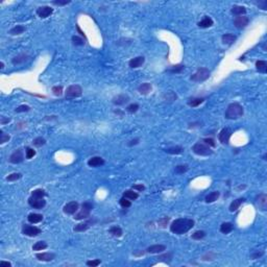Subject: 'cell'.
I'll use <instances>...</instances> for the list:
<instances>
[{
	"label": "cell",
	"mask_w": 267,
	"mask_h": 267,
	"mask_svg": "<svg viewBox=\"0 0 267 267\" xmlns=\"http://www.w3.org/2000/svg\"><path fill=\"white\" fill-rule=\"evenodd\" d=\"M52 3L54 5H66L68 3H70V0H55V1H52Z\"/></svg>",
	"instance_id": "53"
},
{
	"label": "cell",
	"mask_w": 267,
	"mask_h": 267,
	"mask_svg": "<svg viewBox=\"0 0 267 267\" xmlns=\"http://www.w3.org/2000/svg\"><path fill=\"white\" fill-rule=\"evenodd\" d=\"M213 20L211 19L210 17H208V16H204V18L201 21H199V22H198V24L197 25L199 26V27H201V28H208V27H211L213 25Z\"/></svg>",
	"instance_id": "23"
},
{
	"label": "cell",
	"mask_w": 267,
	"mask_h": 267,
	"mask_svg": "<svg viewBox=\"0 0 267 267\" xmlns=\"http://www.w3.org/2000/svg\"><path fill=\"white\" fill-rule=\"evenodd\" d=\"M138 110H139V104L138 103H132V104H129L128 107L126 108V111L128 112L129 114L136 113V112H137Z\"/></svg>",
	"instance_id": "44"
},
{
	"label": "cell",
	"mask_w": 267,
	"mask_h": 267,
	"mask_svg": "<svg viewBox=\"0 0 267 267\" xmlns=\"http://www.w3.org/2000/svg\"><path fill=\"white\" fill-rule=\"evenodd\" d=\"M123 197L128 198L129 200H135L139 197V194L137 193V192H134L133 190H126L123 193Z\"/></svg>",
	"instance_id": "34"
},
{
	"label": "cell",
	"mask_w": 267,
	"mask_h": 267,
	"mask_svg": "<svg viewBox=\"0 0 267 267\" xmlns=\"http://www.w3.org/2000/svg\"><path fill=\"white\" fill-rule=\"evenodd\" d=\"M110 234L111 235H113L114 237H121V236H122V234H123V232H122V229L121 228H119V226H112V228L110 229Z\"/></svg>",
	"instance_id": "33"
},
{
	"label": "cell",
	"mask_w": 267,
	"mask_h": 267,
	"mask_svg": "<svg viewBox=\"0 0 267 267\" xmlns=\"http://www.w3.org/2000/svg\"><path fill=\"white\" fill-rule=\"evenodd\" d=\"M23 234L25 236H28V237H36L39 234H41V229L37 228V226L33 225H24L23 229H22Z\"/></svg>",
	"instance_id": "8"
},
{
	"label": "cell",
	"mask_w": 267,
	"mask_h": 267,
	"mask_svg": "<svg viewBox=\"0 0 267 267\" xmlns=\"http://www.w3.org/2000/svg\"><path fill=\"white\" fill-rule=\"evenodd\" d=\"M23 160H24V154L21 148L15 150L10 157V162L12 164H19L21 162H23Z\"/></svg>",
	"instance_id": "9"
},
{
	"label": "cell",
	"mask_w": 267,
	"mask_h": 267,
	"mask_svg": "<svg viewBox=\"0 0 267 267\" xmlns=\"http://www.w3.org/2000/svg\"><path fill=\"white\" fill-rule=\"evenodd\" d=\"M45 195H46V193L43 189H36V190H33V193H32V196L39 197V198H44Z\"/></svg>",
	"instance_id": "39"
},
{
	"label": "cell",
	"mask_w": 267,
	"mask_h": 267,
	"mask_svg": "<svg viewBox=\"0 0 267 267\" xmlns=\"http://www.w3.org/2000/svg\"><path fill=\"white\" fill-rule=\"evenodd\" d=\"M90 226H91V222H83V223H78V224H76L75 226H74L73 231L74 232H85L87 231Z\"/></svg>",
	"instance_id": "27"
},
{
	"label": "cell",
	"mask_w": 267,
	"mask_h": 267,
	"mask_svg": "<svg viewBox=\"0 0 267 267\" xmlns=\"http://www.w3.org/2000/svg\"><path fill=\"white\" fill-rule=\"evenodd\" d=\"M192 150H193V153L195 154H198V156H210V154H213V150L211 149L210 146H208V145H206L204 143H200V142H198V143L194 144L193 147H192Z\"/></svg>",
	"instance_id": "4"
},
{
	"label": "cell",
	"mask_w": 267,
	"mask_h": 267,
	"mask_svg": "<svg viewBox=\"0 0 267 267\" xmlns=\"http://www.w3.org/2000/svg\"><path fill=\"white\" fill-rule=\"evenodd\" d=\"M258 5H259V8L261 10H263V11L267 10V1H265V0H264V1H259Z\"/></svg>",
	"instance_id": "56"
},
{
	"label": "cell",
	"mask_w": 267,
	"mask_h": 267,
	"mask_svg": "<svg viewBox=\"0 0 267 267\" xmlns=\"http://www.w3.org/2000/svg\"><path fill=\"white\" fill-rule=\"evenodd\" d=\"M233 229H234V225H233V223L231 222H223L221 225H220V232L222 233V234H229V233H231Z\"/></svg>",
	"instance_id": "24"
},
{
	"label": "cell",
	"mask_w": 267,
	"mask_h": 267,
	"mask_svg": "<svg viewBox=\"0 0 267 267\" xmlns=\"http://www.w3.org/2000/svg\"><path fill=\"white\" fill-rule=\"evenodd\" d=\"M257 70L261 73H266L267 71V63L265 61H258L256 63Z\"/></svg>",
	"instance_id": "32"
},
{
	"label": "cell",
	"mask_w": 267,
	"mask_h": 267,
	"mask_svg": "<svg viewBox=\"0 0 267 267\" xmlns=\"http://www.w3.org/2000/svg\"><path fill=\"white\" fill-rule=\"evenodd\" d=\"M248 22H249V19H248L246 16H238L234 20L235 26L239 29L245 28V27L248 25Z\"/></svg>",
	"instance_id": "13"
},
{
	"label": "cell",
	"mask_w": 267,
	"mask_h": 267,
	"mask_svg": "<svg viewBox=\"0 0 267 267\" xmlns=\"http://www.w3.org/2000/svg\"><path fill=\"white\" fill-rule=\"evenodd\" d=\"M53 13V8H51L50 7H47V5H44V7H40L37 10V15L42 18V19H45V18H48L50 15Z\"/></svg>",
	"instance_id": "11"
},
{
	"label": "cell",
	"mask_w": 267,
	"mask_h": 267,
	"mask_svg": "<svg viewBox=\"0 0 267 267\" xmlns=\"http://www.w3.org/2000/svg\"><path fill=\"white\" fill-rule=\"evenodd\" d=\"M165 98H166V100H168V101H173L178 98V96H176L175 93H173L172 91H169L165 94Z\"/></svg>",
	"instance_id": "46"
},
{
	"label": "cell",
	"mask_w": 267,
	"mask_h": 267,
	"mask_svg": "<svg viewBox=\"0 0 267 267\" xmlns=\"http://www.w3.org/2000/svg\"><path fill=\"white\" fill-rule=\"evenodd\" d=\"M0 266L1 267H11L12 264L10 262H5V261H1L0 262Z\"/></svg>",
	"instance_id": "58"
},
{
	"label": "cell",
	"mask_w": 267,
	"mask_h": 267,
	"mask_svg": "<svg viewBox=\"0 0 267 267\" xmlns=\"http://www.w3.org/2000/svg\"><path fill=\"white\" fill-rule=\"evenodd\" d=\"M166 249V246L163 244H154V245H151L146 249L147 253L149 254H159V253H162Z\"/></svg>",
	"instance_id": "16"
},
{
	"label": "cell",
	"mask_w": 267,
	"mask_h": 267,
	"mask_svg": "<svg viewBox=\"0 0 267 267\" xmlns=\"http://www.w3.org/2000/svg\"><path fill=\"white\" fill-rule=\"evenodd\" d=\"M11 139L10 135L8 134H4L2 130H0V144H4L5 142H8Z\"/></svg>",
	"instance_id": "45"
},
{
	"label": "cell",
	"mask_w": 267,
	"mask_h": 267,
	"mask_svg": "<svg viewBox=\"0 0 267 267\" xmlns=\"http://www.w3.org/2000/svg\"><path fill=\"white\" fill-rule=\"evenodd\" d=\"M11 121L10 118H4L3 116L1 117V124H5V123H8Z\"/></svg>",
	"instance_id": "60"
},
{
	"label": "cell",
	"mask_w": 267,
	"mask_h": 267,
	"mask_svg": "<svg viewBox=\"0 0 267 267\" xmlns=\"http://www.w3.org/2000/svg\"><path fill=\"white\" fill-rule=\"evenodd\" d=\"M203 142L206 145H208V146H210V147H215V141L213 140L212 138H204V140H203Z\"/></svg>",
	"instance_id": "49"
},
{
	"label": "cell",
	"mask_w": 267,
	"mask_h": 267,
	"mask_svg": "<svg viewBox=\"0 0 267 267\" xmlns=\"http://www.w3.org/2000/svg\"><path fill=\"white\" fill-rule=\"evenodd\" d=\"M219 196H220V193L218 191H213V192H211L210 194H208L206 196V201L208 204L214 203V201H216L217 199H218Z\"/></svg>",
	"instance_id": "28"
},
{
	"label": "cell",
	"mask_w": 267,
	"mask_h": 267,
	"mask_svg": "<svg viewBox=\"0 0 267 267\" xmlns=\"http://www.w3.org/2000/svg\"><path fill=\"white\" fill-rule=\"evenodd\" d=\"M139 141H140V140H139V139L137 138V139H135V140H132V141H130L129 143L127 144V145H128V146H133V145L138 144V143H139Z\"/></svg>",
	"instance_id": "59"
},
{
	"label": "cell",
	"mask_w": 267,
	"mask_h": 267,
	"mask_svg": "<svg viewBox=\"0 0 267 267\" xmlns=\"http://www.w3.org/2000/svg\"><path fill=\"white\" fill-rule=\"evenodd\" d=\"M78 207H79L78 203H76V201H70V203H68V204H65L64 213L69 214V215L75 214L77 212V210H78Z\"/></svg>",
	"instance_id": "12"
},
{
	"label": "cell",
	"mask_w": 267,
	"mask_h": 267,
	"mask_svg": "<svg viewBox=\"0 0 267 267\" xmlns=\"http://www.w3.org/2000/svg\"><path fill=\"white\" fill-rule=\"evenodd\" d=\"M21 178H22V174L19 172H16V173H12V174H10L7 178V181L8 182H15V181H18V179H20Z\"/></svg>",
	"instance_id": "40"
},
{
	"label": "cell",
	"mask_w": 267,
	"mask_h": 267,
	"mask_svg": "<svg viewBox=\"0 0 267 267\" xmlns=\"http://www.w3.org/2000/svg\"><path fill=\"white\" fill-rule=\"evenodd\" d=\"M33 145H35V146H37V147H41V146H43V145L46 143V141H45L44 138L38 137V138H36L35 140L33 141Z\"/></svg>",
	"instance_id": "43"
},
{
	"label": "cell",
	"mask_w": 267,
	"mask_h": 267,
	"mask_svg": "<svg viewBox=\"0 0 267 267\" xmlns=\"http://www.w3.org/2000/svg\"><path fill=\"white\" fill-rule=\"evenodd\" d=\"M184 148L182 146H172V147H169V148H166L165 151L167 154H179L183 153Z\"/></svg>",
	"instance_id": "31"
},
{
	"label": "cell",
	"mask_w": 267,
	"mask_h": 267,
	"mask_svg": "<svg viewBox=\"0 0 267 267\" xmlns=\"http://www.w3.org/2000/svg\"><path fill=\"white\" fill-rule=\"evenodd\" d=\"M221 39H222L223 44L231 45V44H233V43L236 41V39H237V38H236V36L232 35V33H225V35L222 36Z\"/></svg>",
	"instance_id": "26"
},
{
	"label": "cell",
	"mask_w": 267,
	"mask_h": 267,
	"mask_svg": "<svg viewBox=\"0 0 267 267\" xmlns=\"http://www.w3.org/2000/svg\"><path fill=\"white\" fill-rule=\"evenodd\" d=\"M28 204L30 207H33V209H43L46 206V200L44 198H39L35 196H30L28 199Z\"/></svg>",
	"instance_id": "7"
},
{
	"label": "cell",
	"mask_w": 267,
	"mask_h": 267,
	"mask_svg": "<svg viewBox=\"0 0 267 267\" xmlns=\"http://www.w3.org/2000/svg\"><path fill=\"white\" fill-rule=\"evenodd\" d=\"M27 219H28V221L30 223H39V222H41L43 220V216L41 215V214L32 213V214H29V215H28Z\"/></svg>",
	"instance_id": "25"
},
{
	"label": "cell",
	"mask_w": 267,
	"mask_h": 267,
	"mask_svg": "<svg viewBox=\"0 0 267 267\" xmlns=\"http://www.w3.org/2000/svg\"><path fill=\"white\" fill-rule=\"evenodd\" d=\"M129 100V97L125 94H120L117 95L116 97L113 98V103L116 105H122L124 103H126L127 101Z\"/></svg>",
	"instance_id": "17"
},
{
	"label": "cell",
	"mask_w": 267,
	"mask_h": 267,
	"mask_svg": "<svg viewBox=\"0 0 267 267\" xmlns=\"http://www.w3.org/2000/svg\"><path fill=\"white\" fill-rule=\"evenodd\" d=\"M29 110H30V108L28 107V105L23 104V105L18 107L16 110H15V112H16V113H22V112H28Z\"/></svg>",
	"instance_id": "52"
},
{
	"label": "cell",
	"mask_w": 267,
	"mask_h": 267,
	"mask_svg": "<svg viewBox=\"0 0 267 267\" xmlns=\"http://www.w3.org/2000/svg\"><path fill=\"white\" fill-rule=\"evenodd\" d=\"M263 254H264V251H256L254 254H250V258H251V259H258V258L262 257Z\"/></svg>",
	"instance_id": "55"
},
{
	"label": "cell",
	"mask_w": 267,
	"mask_h": 267,
	"mask_svg": "<svg viewBox=\"0 0 267 267\" xmlns=\"http://www.w3.org/2000/svg\"><path fill=\"white\" fill-rule=\"evenodd\" d=\"M257 204L258 206H259V208L261 210L265 211L266 210V207H267V196L266 194H260L259 196L257 197Z\"/></svg>",
	"instance_id": "19"
},
{
	"label": "cell",
	"mask_w": 267,
	"mask_h": 267,
	"mask_svg": "<svg viewBox=\"0 0 267 267\" xmlns=\"http://www.w3.org/2000/svg\"><path fill=\"white\" fill-rule=\"evenodd\" d=\"M36 258L40 261H43V262H49V261H52L55 258V254L52 253H41V254H37Z\"/></svg>",
	"instance_id": "14"
},
{
	"label": "cell",
	"mask_w": 267,
	"mask_h": 267,
	"mask_svg": "<svg viewBox=\"0 0 267 267\" xmlns=\"http://www.w3.org/2000/svg\"><path fill=\"white\" fill-rule=\"evenodd\" d=\"M83 94V89L79 85H71L67 88L65 95L66 98H76Z\"/></svg>",
	"instance_id": "6"
},
{
	"label": "cell",
	"mask_w": 267,
	"mask_h": 267,
	"mask_svg": "<svg viewBox=\"0 0 267 267\" xmlns=\"http://www.w3.org/2000/svg\"><path fill=\"white\" fill-rule=\"evenodd\" d=\"M72 42H73L74 45H77V46H80V45H83V44H85L83 40L80 39L79 37H77V36H73V37H72Z\"/></svg>",
	"instance_id": "48"
},
{
	"label": "cell",
	"mask_w": 267,
	"mask_h": 267,
	"mask_svg": "<svg viewBox=\"0 0 267 267\" xmlns=\"http://www.w3.org/2000/svg\"><path fill=\"white\" fill-rule=\"evenodd\" d=\"M36 156V151L33 149V148H27L26 149V154H25V158L26 159H32V158H33Z\"/></svg>",
	"instance_id": "50"
},
{
	"label": "cell",
	"mask_w": 267,
	"mask_h": 267,
	"mask_svg": "<svg viewBox=\"0 0 267 267\" xmlns=\"http://www.w3.org/2000/svg\"><path fill=\"white\" fill-rule=\"evenodd\" d=\"M3 67H4V64H3V62H1V63H0V68L3 69Z\"/></svg>",
	"instance_id": "61"
},
{
	"label": "cell",
	"mask_w": 267,
	"mask_h": 267,
	"mask_svg": "<svg viewBox=\"0 0 267 267\" xmlns=\"http://www.w3.org/2000/svg\"><path fill=\"white\" fill-rule=\"evenodd\" d=\"M52 92L55 96H61L63 94V87L62 86H55L52 88Z\"/></svg>",
	"instance_id": "47"
},
{
	"label": "cell",
	"mask_w": 267,
	"mask_h": 267,
	"mask_svg": "<svg viewBox=\"0 0 267 267\" xmlns=\"http://www.w3.org/2000/svg\"><path fill=\"white\" fill-rule=\"evenodd\" d=\"M232 129L229 128V127H225V128L221 129V132L219 133V136H218V139L219 141L221 142L222 144H229V138L232 136Z\"/></svg>",
	"instance_id": "10"
},
{
	"label": "cell",
	"mask_w": 267,
	"mask_h": 267,
	"mask_svg": "<svg viewBox=\"0 0 267 267\" xmlns=\"http://www.w3.org/2000/svg\"><path fill=\"white\" fill-rule=\"evenodd\" d=\"M120 206L122 208H125V209H127V208H129L130 206H132V201H130L128 198H125V197H122L120 199Z\"/></svg>",
	"instance_id": "41"
},
{
	"label": "cell",
	"mask_w": 267,
	"mask_h": 267,
	"mask_svg": "<svg viewBox=\"0 0 267 267\" xmlns=\"http://www.w3.org/2000/svg\"><path fill=\"white\" fill-rule=\"evenodd\" d=\"M101 263V261L100 260H98V259H96V260H90V261H87V265L88 266H90V267H96V266H98L99 264Z\"/></svg>",
	"instance_id": "51"
},
{
	"label": "cell",
	"mask_w": 267,
	"mask_h": 267,
	"mask_svg": "<svg viewBox=\"0 0 267 267\" xmlns=\"http://www.w3.org/2000/svg\"><path fill=\"white\" fill-rule=\"evenodd\" d=\"M93 209V204L89 201H86L82 204V210L79 211L78 213L74 215V219L76 220H83V219H87L90 217V213Z\"/></svg>",
	"instance_id": "3"
},
{
	"label": "cell",
	"mask_w": 267,
	"mask_h": 267,
	"mask_svg": "<svg viewBox=\"0 0 267 267\" xmlns=\"http://www.w3.org/2000/svg\"><path fill=\"white\" fill-rule=\"evenodd\" d=\"M169 222V217H163L159 220V224L162 226V228H166L167 223Z\"/></svg>",
	"instance_id": "54"
},
{
	"label": "cell",
	"mask_w": 267,
	"mask_h": 267,
	"mask_svg": "<svg viewBox=\"0 0 267 267\" xmlns=\"http://www.w3.org/2000/svg\"><path fill=\"white\" fill-rule=\"evenodd\" d=\"M194 226V220L190 218H179L175 219L170 224V231L173 234L183 235L189 232Z\"/></svg>",
	"instance_id": "1"
},
{
	"label": "cell",
	"mask_w": 267,
	"mask_h": 267,
	"mask_svg": "<svg viewBox=\"0 0 267 267\" xmlns=\"http://www.w3.org/2000/svg\"><path fill=\"white\" fill-rule=\"evenodd\" d=\"M133 189L134 190H137V191H140V192H142V191H144L145 190V187L142 184H139V185H135V186H133Z\"/></svg>",
	"instance_id": "57"
},
{
	"label": "cell",
	"mask_w": 267,
	"mask_h": 267,
	"mask_svg": "<svg viewBox=\"0 0 267 267\" xmlns=\"http://www.w3.org/2000/svg\"><path fill=\"white\" fill-rule=\"evenodd\" d=\"M244 201H245V198H242V197L237 198V199H235L234 201H232V204H229V211H231V212L237 211L239 209V207H240Z\"/></svg>",
	"instance_id": "22"
},
{
	"label": "cell",
	"mask_w": 267,
	"mask_h": 267,
	"mask_svg": "<svg viewBox=\"0 0 267 267\" xmlns=\"http://www.w3.org/2000/svg\"><path fill=\"white\" fill-rule=\"evenodd\" d=\"M104 164V160L100 157H93L88 161V165L90 167H98Z\"/></svg>",
	"instance_id": "18"
},
{
	"label": "cell",
	"mask_w": 267,
	"mask_h": 267,
	"mask_svg": "<svg viewBox=\"0 0 267 267\" xmlns=\"http://www.w3.org/2000/svg\"><path fill=\"white\" fill-rule=\"evenodd\" d=\"M27 58H28V55L22 53V54H19V55H17V57H15L12 62H13L14 65H19V64L24 63L25 61H27Z\"/></svg>",
	"instance_id": "30"
},
{
	"label": "cell",
	"mask_w": 267,
	"mask_h": 267,
	"mask_svg": "<svg viewBox=\"0 0 267 267\" xmlns=\"http://www.w3.org/2000/svg\"><path fill=\"white\" fill-rule=\"evenodd\" d=\"M243 108H242L241 104L237 103V102H234V103H231L225 111V114L224 116L226 119H229V120H235V119H238L243 116Z\"/></svg>",
	"instance_id": "2"
},
{
	"label": "cell",
	"mask_w": 267,
	"mask_h": 267,
	"mask_svg": "<svg viewBox=\"0 0 267 267\" xmlns=\"http://www.w3.org/2000/svg\"><path fill=\"white\" fill-rule=\"evenodd\" d=\"M25 26H23V25H17V26H15V27H13V28H12L10 32H8V33H10V35H12V36H17V35H21V33H23L24 32H25Z\"/></svg>",
	"instance_id": "29"
},
{
	"label": "cell",
	"mask_w": 267,
	"mask_h": 267,
	"mask_svg": "<svg viewBox=\"0 0 267 267\" xmlns=\"http://www.w3.org/2000/svg\"><path fill=\"white\" fill-rule=\"evenodd\" d=\"M192 239H194V240H200V239H204V237H206V232L204 231H196L195 233H193L192 234Z\"/></svg>",
	"instance_id": "38"
},
{
	"label": "cell",
	"mask_w": 267,
	"mask_h": 267,
	"mask_svg": "<svg viewBox=\"0 0 267 267\" xmlns=\"http://www.w3.org/2000/svg\"><path fill=\"white\" fill-rule=\"evenodd\" d=\"M151 90H153V87H151V83H142V85L138 88L139 93H140V94H142V95L148 94L149 92H151Z\"/></svg>",
	"instance_id": "21"
},
{
	"label": "cell",
	"mask_w": 267,
	"mask_h": 267,
	"mask_svg": "<svg viewBox=\"0 0 267 267\" xmlns=\"http://www.w3.org/2000/svg\"><path fill=\"white\" fill-rule=\"evenodd\" d=\"M209 76H210L209 69H207V68H198L196 72L191 75V80L196 83H200L207 80L209 78Z\"/></svg>",
	"instance_id": "5"
},
{
	"label": "cell",
	"mask_w": 267,
	"mask_h": 267,
	"mask_svg": "<svg viewBox=\"0 0 267 267\" xmlns=\"http://www.w3.org/2000/svg\"><path fill=\"white\" fill-rule=\"evenodd\" d=\"M47 246L48 245L45 241H38L33 244V250H43V249H45V248H47Z\"/></svg>",
	"instance_id": "36"
},
{
	"label": "cell",
	"mask_w": 267,
	"mask_h": 267,
	"mask_svg": "<svg viewBox=\"0 0 267 267\" xmlns=\"http://www.w3.org/2000/svg\"><path fill=\"white\" fill-rule=\"evenodd\" d=\"M232 14L236 15V16H244L246 14V8L242 7V5H234L232 8Z\"/></svg>",
	"instance_id": "20"
},
{
	"label": "cell",
	"mask_w": 267,
	"mask_h": 267,
	"mask_svg": "<svg viewBox=\"0 0 267 267\" xmlns=\"http://www.w3.org/2000/svg\"><path fill=\"white\" fill-rule=\"evenodd\" d=\"M144 62H145V58L143 57H137V58H132V60L129 61L128 65L130 68H139L144 64Z\"/></svg>",
	"instance_id": "15"
},
{
	"label": "cell",
	"mask_w": 267,
	"mask_h": 267,
	"mask_svg": "<svg viewBox=\"0 0 267 267\" xmlns=\"http://www.w3.org/2000/svg\"><path fill=\"white\" fill-rule=\"evenodd\" d=\"M204 101V98H192L188 101V104L192 108H196Z\"/></svg>",
	"instance_id": "37"
},
{
	"label": "cell",
	"mask_w": 267,
	"mask_h": 267,
	"mask_svg": "<svg viewBox=\"0 0 267 267\" xmlns=\"http://www.w3.org/2000/svg\"><path fill=\"white\" fill-rule=\"evenodd\" d=\"M188 171V166L187 165H178L175 167V173L178 174H183V173Z\"/></svg>",
	"instance_id": "42"
},
{
	"label": "cell",
	"mask_w": 267,
	"mask_h": 267,
	"mask_svg": "<svg viewBox=\"0 0 267 267\" xmlns=\"http://www.w3.org/2000/svg\"><path fill=\"white\" fill-rule=\"evenodd\" d=\"M184 68H185L184 65H175V66H171L170 68H168L166 71L169 73H181L184 70Z\"/></svg>",
	"instance_id": "35"
}]
</instances>
